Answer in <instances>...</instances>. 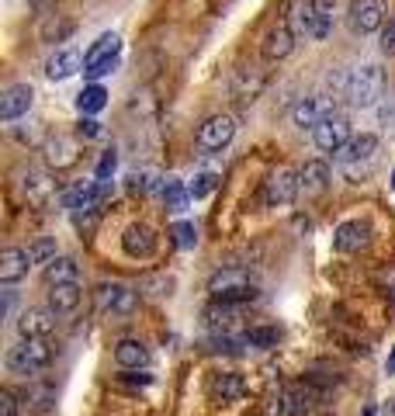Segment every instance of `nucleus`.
<instances>
[{
  "instance_id": "1",
  "label": "nucleus",
  "mask_w": 395,
  "mask_h": 416,
  "mask_svg": "<svg viewBox=\"0 0 395 416\" xmlns=\"http://www.w3.org/2000/svg\"><path fill=\"white\" fill-rule=\"evenodd\" d=\"M209 291L215 302H236V306H246L257 298V281L250 278L246 267H222L209 278Z\"/></svg>"
},
{
  "instance_id": "2",
  "label": "nucleus",
  "mask_w": 395,
  "mask_h": 416,
  "mask_svg": "<svg viewBox=\"0 0 395 416\" xmlns=\"http://www.w3.org/2000/svg\"><path fill=\"white\" fill-rule=\"evenodd\" d=\"M347 98L354 108H374L385 98V73L378 63H361L347 73Z\"/></svg>"
},
{
  "instance_id": "3",
  "label": "nucleus",
  "mask_w": 395,
  "mask_h": 416,
  "mask_svg": "<svg viewBox=\"0 0 395 416\" xmlns=\"http://www.w3.org/2000/svg\"><path fill=\"white\" fill-rule=\"evenodd\" d=\"M374 160H378V139L368 135V132L354 135L350 142H343L340 150L333 153V163L340 167L347 177H361V174H368Z\"/></svg>"
},
{
  "instance_id": "4",
  "label": "nucleus",
  "mask_w": 395,
  "mask_h": 416,
  "mask_svg": "<svg viewBox=\"0 0 395 416\" xmlns=\"http://www.w3.org/2000/svg\"><path fill=\"white\" fill-rule=\"evenodd\" d=\"M122 63V38L115 31H105L83 56V77L87 80H101L107 73H115Z\"/></svg>"
},
{
  "instance_id": "5",
  "label": "nucleus",
  "mask_w": 395,
  "mask_h": 416,
  "mask_svg": "<svg viewBox=\"0 0 395 416\" xmlns=\"http://www.w3.org/2000/svg\"><path fill=\"white\" fill-rule=\"evenodd\" d=\"M53 361V347L46 340H18L7 350V371L11 375H38L42 368H49Z\"/></svg>"
},
{
  "instance_id": "6",
  "label": "nucleus",
  "mask_w": 395,
  "mask_h": 416,
  "mask_svg": "<svg viewBox=\"0 0 395 416\" xmlns=\"http://www.w3.org/2000/svg\"><path fill=\"white\" fill-rule=\"evenodd\" d=\"M94 306L105 316H129L135 309V291L122 281H101L94 288Z\"/></svg>"
},
{
  "instance_id": "7",
  "label": "nucleus",
  "mask_w": 395,
  "mask_h": 416,
  "mask_svg": "<svg viewBox=\"0 0 395 416\" xmlns=\"http://www.w3.org/2000/svg\"><path fill=\"white\" fill-rule=\"evenodd\" d=\"M337 115V104L333 98H326V94H312V98H298L295 108H291V122L298 125V129H319L326 118H333Z\"/></svg>"
},
{
  "instance_id": "8",
  "label": "nucleus",
  "mask_w": 395,
  "mask_h": 416,
  "mask_svg": "<svg viewBox=\"0 0 395 416\" xmlns=\"http://www.w3.org/2000/svg\"><path fill=\"white\" fill-rule=\"evenodd\" d=\"M298 191H302L298 170H291V167H278V170L263 181V205H270V208L291 205Z\"/></svg>"
},
{
  "instance_id": "9",
  "label": "nucleus",
  "mask_w": 395,
  "mask_h": 416,
  "mask_svg": "<svg viewBox=\"0 0 395 416\" xmlns=\"http://www.w3.org/2000/svg\"><path fill=\"white\" fill-rule=\"evenodd\" d=\"M385 0H354L350 11H347V21L357 35H371V31H381L385 28Z\"/></svg>"
},
{
  "instance_id": "10",
  "label": "nucleus",
  "mask_w": 395,
  "mask_h": 416,
  "mask_svg": "<svg viewBox=\"0 0 395 416\" xmlns=\"http://www.w3.org/2000/svg\"><path fill=\"white\" fill-rule=\"evenodd\" d=\"M56 316H59V312H56L53 306H31V309H25L21 319H18L21 340H46L56 330Z\"/></svg>"
},
{
  "instance_id": "11",
  "label": "nucleus",
  "mask_w": 395,
  "mask_h": 416,
  "mask_svg": "<svg viewBox=\"0 0 395 416\" xmlns=\"http://www.w3.org/2000/svg\"><path fill=\"white\" fill-rule=\"evenodd\" d=\"M233 135H236V118L233 115H211V118H205V125L198 129V142L205 150H222V146L233 142Z\"/></svg>"
},
{
  "instance_id": "12",
  "label": "nucleus",
  "mask_w": 395,
  "mask_h": 416,
  "mask_svg": "<svg viewBox=\"0 0 395 416\" xmlns=\"http://www.w3.org/2000/svg\"><path fill=\"white\" fill-rule=\"evenodd\" d=\"M31 104H35V87L31 83H11L0 94V118L14 122V118H21V115L31 111Z\"/></svg>"
},
{
  "instance_id": "13",
  "label": "nucleus",
  "mask_w": 395,
  "mask_h": 416,
  "mask_svg": "<svg viewBox=\"0 0 395 416\" xmlns=\"http://www.w3.org/2000/svg\"><path fill=\"white\" fill-rule=\"evenodd\" d=\"M122 250L132 260H146L157 254V233L146 226V222H132L129 229L122 233Z\"/></svg>"
},
{
  "instance_id": "14",
  "label": "nucleus",
  "mask_w": 395,
  "mask_h": 416,
  "mask_svg": "<svg viewBox=\"0 0 395 416\" xmlns=\"http://www.w3.org/2000/svg\"><path fill=\"white\" fill-rule=\"evenodd\" d=\"M368 243H371V222H364V219H350V222L337 226V233H333V246L340 254H357Z\"/></svg>"
},
{
  "instance_id": "15",
  "label": "nucleus",
  "mask_w": 395,
  "mask_h": 416,
  "mask_svg": "<svg viewBox=\"0 0 395 416\" xmlns=\"http://www.w3.org/2000/svg\"><path fill=\"white\" fill-rule=\"evenodd\" d=\"M312 139H316L319 150H326V153H337L343 142H350L354 135H350V122H347L343 115H333V118H326L319 129H312Z\"/></svg>"
},
{
  "instance_id": "16",
  "label": "nucleus",
  "mask_w": 395,
  "mask_h": 416,
  "mask_svg": "<svg viewBox=\"0 0 395 416\" xmlns=\"http://www.w3.org/2000/svg\"><path fill=\"white\" fill-rule=\"evenodd\" d=\"M209 395L215 402H236L246 395V378L239 371H215L209 378Z\"/></svg>"
},
{
  "instance_id": "17",
  "label": "nucleus",
  "mask_w": 395,
  "mask_h": 416,
  "mask_svg": "<svg viewBox=\"0 0 395 416\" xmlns=\"http://www.w3.org/2000/svg\"><path fill=\"white\" fill-rule=\"evenodd\" d=\"M288 28L298 38H316V0H291Z\"/></svg>"
},
{
  "instance_id": "18",
  "label": "nucleus",
  "mask_w": 395,
  "mask_h": 416,
  "mask_svg": "<svg viewBox=\"0 0 395 416\" xmlns=\"http://www.w3.org/2000/svg\"><path fill=\"white\" fill-rule=\"evenodd\" d=\"M80 156V142L73 139V135H53L49 142H46V163L49 167H56V170H63V167H73Z\"/></svg>"
},
{
  "instance_id": "19",
  "label": "nucleus",
  "mask_w": 395,
  "mask_h": 416,
  "mask_svg": "<svg viewBox=\"0 0 395 416\" xmlns=\"http://www.w3.org/2000/svg\"><path fill=\"white\" fill-rule=\"evenodd\" d=\"M28 267H31L28 250H21V246H7V250L0 254V281H4V285H18V281L28 274Z\"/></svg>"
},
{
  "instance_id": "20",
  "label": "nucleus",
  "mask_w": 395,
  "mask_h": 416,
  "mask_svg": "<svg viewBox=\"0 0 395 416\" xmlns=\"http://www.w3.org/2000/svg\"><path fill=\"white\" fill-rule=\"evenodd\" d=\"M260 49H263V59H285V56L295 49V31H291L288 25L267 28V35H263Z\"/></svg>"
},
{
  "instance_id": "21",
  "label": "nucleus",
  "mask_w": 395,
  "mask_h": 416,
  "mask_svg": "<svg viewBox=\"0 0 395 416\" xmlns=\"http://www.w3.org/2000/svg\"><path fill=\"white\" fill-rule=\"evenodd\" d=\"M115 361L122 364L125 371H146V364H149V347L142 343V340H118L115 343Z\"/></svg>"
},
{
  "instance_id": "22",
  "label": "nucleus",
  "mask_w": 395,
  "mask_h": 416,
  "mask_svg": "<svg viewBox=\"0 0 395 416\" xmlns=\"http://www.w3.org/2000/svg\"><path fill=\"white\" fill-rule=\"evenodd\" d=\"M80 70V52L77 49H56L46 59V77L49 80H66Z\"/></svg>"
},
{
  "instance_id": "23",
  "label": "nucleus",
  "mask_w": 395,
  "mask_h": 416,
  "mask_svg": "<svg viewBox=\"0 0 395 416\" xmlns=\"http://www.w3.org/2000/svg\"><path fill=\"white\" fill-rule=\"evenodd\" d=\"M298 181H302V191L316 194V191H322L330 184V167L322 160H309L305 167H298Z\"/></svg>"
},
{
  "instance_id": "24",
  "label": "nucleus",
  "mask_w": 395,
  "mask_h": 416,
  "mask_svg": "<svg viewBox=\"0 0 395 416\" xmlns=\"http://www.w3.org/2000/svg\"><path fill=\"white\" fill-rule=\"evenodd\" d=\"M46 285H77V260L73 257H56L53 264H46Z\"/></svg>"
},
{
  "instance_id": "25",
  "label": "nucleus",
  "mask_w": 395,
  "mask_h": 416,
  "mask_svg": "<svg viewBox=\"0 0 395 416\" xmlns=\"http://www.w3.org/2000/svg\"><path fill=\"white\" fill-rule=\"evenodd\" d=\"M163 184H167V177H163L159 170H153V167H139V170H132L129 174V187L135 191V194H153V191H163Z\"/></svg>"
},
{
  "instance_id": "26",
  "label": "nucleus",
  "mask_w": 395,
  "mask_h": 416,
  "mask_svg": "<svg viewBox=\"0 0 395 416\" xmlns=\"http://www.w3.org/2000/svg\"><path fill=\"white\" fill-rule=\"evenodd\" d=\"M21 187H25V194L31 202H46V198L53 194L49 174H42V170H35V167H28L25 174H21Z\"/></svg>"
},
{
  "instance_id": "27",
  "label": "nucleus",
  "mask_w": 395,
  "mask_h": 416,
  "mask_svg": "<svg viewBox=\"0 0 395 416\" xmlns=\"http://www.w3.org/2000/svg\"><path fill=\"white\" fill-rule=\"evenodd\" d=\"M49 306H53L59 316L73 312L80 306V285H53L49 288Z\"/></svg>"
},
{
  "instance_id": "28",
  "label": "nucleus",
  "mask_w": 395,
  "mask_h": 416,
  "mask_svg": "<svg viewBox=\"0 0 395 416\" xmlns=\"http://www.w3.org/2000/svg\"><path fill=\"white\" fill-rule=\"evenodd\" d=\"M105 104H107V90L101 87V83H90V87H83V90L77 94L80 115H98Z\"/></svg>"
},
{
  "instance_id": "29",
  "label": "nucleus",
  "mask_w": 395,
  "mask_h": 416,
  "mask_svg": "<svg viewBox=\"0 0 395 416\" xmlns=\"http://www.w3.org/2000/svg\"><path fill=\"white\" fill-rule=\"evenodd\" d=\"M278 340H281V330H278V326H250V330L243 333V343H246V347H257V350L278 347Z\"/></svg>"
},
{
  "instance_id": "30",
  "label": "nucleus",
  "mask_w": 395,
  "mask_h": 416,
  "mask_svg": "<svg viewBox=\"0 0 395 416\" xmlns=\"http://www.w3.org/2000/svg\"><path fill=\"white\" fill-rule=\"evenodd\" d=\"M159 194H163V202H167V208H170V212H184L187 198H191V191H187L177 177H167V184H163V191H159Z\"/></svg>"
},
{
  "instance_id": "31",
  "label": "nucleus",
  "mask_w": 395,
  "mask_h": 416,
  "mask_svg": "<svg viewBox=\"0 0 395 416\" xmlns=\"http://www.w3.org/2000/svg\"><path fill=\"white\" fill-rule=\"evenodd\" d=\"M274 413L278 416H302L305 413V392L302 389H285L281 392V399H278V406H274Z\"/></svg>"
},
{
  "instance_id": "32",
  "label": "nucleus",
  "mask_w": 395,
  "mask_h": 416,
  "mask_svg": "<svg viewBox=\"0 0 395 416\" xmlns=\"http://www.w3.org/2000/svg\"><path fill=\"white\" fill-rule=\"evenodd\" d=\"M28 257H31V264H53L59 254H56V239H49V236H42V239H35L31 246H28Z\"/></svg>"
},
{
  "instance_id": "33",
  "label": "nucleus",
  "mask_w": 395,
  "mask_h": 416,
  "mask_svg": "<svg viewBox=\"0 0 395 416\" xmlns=\"http://www.w3.org/2000/svg\"><path fill=\"white\" fill-rule=\"evenodd\" d=\"M170 236H174V246H181V250H191V246L198 243L194 222H174V226H170Z\"/></svg>"
},
{
  "instance_id": "34",
  "label": "nucleus",
  "mask_w": 395,
  "mask_h": 416,
  "mask_svg": "<svg viewBox=\"0 0 395 416\" xmlns=\"http://www.w3.org/2000/svg\"><path fill=\"white\" fill-rule=\"evenodd\" d=\"M333 31V0H316V38Z\"/></svg>"
},
{
  "instance_id": "35",
  "label": "nucleus",
  "mask_w": 395,
  "mask_h": 416,
  "mask_svg": "<svg viewBox=\"0 0 395 416\" xmlns=\"http://www.w3.org/2000/svg\"><path fill=\"white\" fill-rule=\"evenodd\" d=\"M215 184H218V177H215V174H198L194 181L187 184V191H191V198H205V194H211V191H215Z\"/></svg>"
},
{
  "instance_id": "36",
  "label": "nucleus",
  "mask_w": 395,
  "mask_h": 416,
  "mask_svg": "<svg viewBox=\"0 0 395 416\" xmlns=\"http://www.w3.org/2000/svg\"><path fill=\"white\" fill-rule=\"evenodd\" d=\"M115 167H118V156H115V150H107V153L101 156V163H98V181H107V177L115 174Z\"/></svg>"
},
{
  "instance_id": "37",
  "label": "nucleus",
  "mask_w": 395,
  "mask_h": 416,
  "mask_svg": "<svg viewBox=\"0 0 395 416\" xmlns=\"http://www.w3.org/2000/svg\"><path fill=\"white\" fill-rule=\"evenodd\" d=\"M381 52L395 56V18H389L385 28H381Z\"/></svg>"
},
{
  "instance_id": "38",
  "label": "nucleus",
  "mask_w": 395,
  "mask_h": 416,
  "mask_svg": "<svg viewBox=\"0 0 395 416\" xmlns=\"http://www.w3.org/2000/svg\"><path fill=\"white\" fill-rule=\"evenodd\" d=\"M122 382H125V385H153V375H149V371H125Z\"/></svg>"
},
{
  "instance_id": "39",
  "label": "nucleus",
  "mask_w": 395,
  "mask_h": 416,
  "mask_svg": "<svg viewBox=\"0 0 395 416\" xmlns=\"http://www.w3.org/2000/svg\"><path fill=\"white\" fill-rule=\"evenodd\" d=\"M0 416H18V399H14V392H0Z\"/></svg>"
},
{
  "instance_id": "40",
  "label": "nucleus",
  "mask_w": 395,
  "mask_h": 416,
  "mask_svg": "<svg viewBox=\"0 0 395 416\" xmlns=\"http://www.w3.org/2000/svg\"><path fill=\"white\" fill-rule=\"evenodd\" d=\"M77 132H80V135H83V139H94V135H101V125H98L94 118H80Z\"/></svg>"
},
{
  "instance_id": "41",
  "label": "nucleus",
  "mask_w": 395,
  "mask_h": 416,
  "mask_svg": "<svg viewBox=\"0 0 395 416\" xmlns=\"http://www.w3.org/2000/svg\"><path fill=\"white\" fill-rule=\"evenodd\" d=\"M381 122L395 129V98H389V101H385V108H381Z\"/></svg>"
},
{
  "instance_id": "42",
  "label": "nucleus",
  "mask_w": 395,
  "mask_h": 416,
  "mask_svg": "<svg viewBox=\"0 0 395 416\" xmlns=\"http://www.w3.org/2000/svg\"><path fill=\"white\" fill-rule=\"evenodd\" d=\"M11 306H14V288H4V316H11Z\"/></svg>"
},
{
  "instance_id": "43",
  "label": "nucleus",
  "mask_w": 395,
  "mask_h": 416,
  "mask_svg": "<svg viewBox=\"0 0 395 416\" xmlns=\"http://www.w3.org/2000/svg\"><path fill=\"white\" fill-rule=\"evenodd\" d=\"M381 416H395V395L385 402V410H381Z\"/></svg>"
},
{
  "instance_id": "44",
  "label": "nucleus",
  "mask_w": 395,
  "mask_h": 416,
  "mask_svg": "<svg viewBox=\"0 0 395 416\" xmlns=\"http://www.w3.org/2000/svg\"><path fill=\"white\" fill-rule=\"evenodd\" d=\"M389 375H395V350H392V358H389Z\"/></svg>"
},
{
  "instance_id": "45",
  "label": "nucleus",
  "mask_w": 395,
  "mask_h": 416,
  "mask_svg": "<svg viewBox=\"0 0 395 416\" xmlns=\"http://www.w3.org/2000/svg\"><path fill=\"white\" fill-rule=\"evenodd\" d=\"M364 416H374V410H364Z\"/></svg>"
},
{
  "instance_id": "46",
  "label": "nucleus",
  "mask_w": 395,
  "mask_h": 416,
  "mask_svg": "<svg viewBox=\"0 0 395 416\" xmlns=\"http://www.w3.org/2000/svg\"><path fill=\"white\" fill-rule=\"evenodd\" d=\"M392 187H395V170H392Z\"/></svg>"
}]
</instances>
